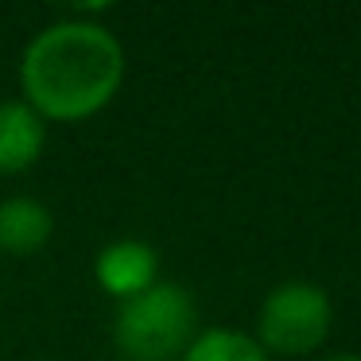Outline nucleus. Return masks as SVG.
Here are the masks:
<instances>
[{
	"label": "nucleus",
	"mask_w": 361,
	"mask_h": 361,
	"mask_svg": "<svg viewBox=\"0 0 361 361\" xmlns=\"http://www.w3.org/2000/svg\"><path fill=\"white\" fill-rule=\"evenodd\" d=\"M198 334V307L187 288L156 280L113 314V345L125 361H175Z\"/></svg>",
	"instance_id": "obj_2"
},
{
	"label": "nucleus",
	"mask_w": 361,
	"mask_h": 361,
	"mask_svg": "<svg viewBox=\"0 0 361 361\" xmlns=\"http://www.w3.org/2000/svg\"><path fill=\"white\" fill-rule=\"evenodd\" d=\"M97 283L109 295H117L121 303L133 295H140L144 288H152L159 276V257L148 241H113L97 252Z\"/></svg>",
	"instance_id": "obj_4"
},
{
	"label": "nucleus",
	"mask_w": 361,
	"mask_h": 361,
	"mask_svg": "<svg viewBox=\"0 0 361 361\" xmlns=\"http://www.w3.org/2000/svg\"><path fill=\"white\" fill-rule=\"evenodd\" d=\"M183 361H272L260 342L245 330L233 326H210V330H198L195 342L187 345Z\"/></svg>",
	"instance_id": "obj_7"
},
{
	"label": "nucleus",
	"mask_w": 361,
	"mask_h": 361,
	"mask_svg": "<svg viewBox=\"0 0 361 361\" xmlns=\"http://www.w3.org/2000/svg\"><path fill=\"white\" fill-rule=\"evenodd\" d=\"M334 326V303L319 283L288 280L264 295L257 311V342L272 357H303L314 353L330 338Z\"/></svg>",
	"instance_id": "obj_3"
},
{
	"label": "nucleus",
	"mask_w": 361,
	"mask_h": 361,
	"mask_svg": "<svg viewBox=\"0 0 361 361\" xmlns=\"http://www.w3.org/2000/svg\"><path fill=\"white\" fill-rule=\"evenodd\" d=\"M125 78L117 35L94 20H59L24 51V102L43 121H82L113 102Z\"/></svg>",
	"instance_id": "obj_1"
},
{
	"label": "nucleus",
	"mask_w": 361,
	"mask_h": 361,
	"mask_svg": "<svg viewBox=\"0 0 361 361\" xmlns=\"http://www.w3.org/2000/svg\"><path fill=\"white\" fill-rule=\"evenodd\" d=\"M55 218L43 202L35 198H4L0 202V249L16 252V257H32L51 241Z\"/></svg>",
	"instance_id": "obj_6"
},
{
	"label": "nucleus",
	"mask_w": 361,
	"mask_h": 361,
	"mask_svg": "<svg viewBox=\"0 0 361 361\" xmlns=\"http://www.w3.org/2000/svg\"><path fill=\"white\" fill-rule=\"evenodd\" d=\"M43 144H47V121L24 97L0 102V175L27 171L43 156Z\"/></svg>",
	"instance_id": "obj_5"
},
{
	"label": "nucleus",
	"mask_w": 361,
	"mask_h": 361,
	"mask_svg": "<svg viewBox=\"0 0 361 361\" xmlns=\"http://www.w3.org/2000/svg\"><path fill=\"white\" fill-rule=\"evenodd\" d=\"M322 361H361V353H326Z\"/></svg>",
	"instance_id": "obj_8"
}]
</instances>
